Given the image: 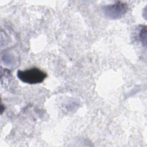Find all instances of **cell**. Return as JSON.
<instances>
[{
	"label": "cell",
	"mask_w": 147,
	"mask_h": 147,
	"mask_svg": "<svg viewBox=\"0 0 147 147\" xmlns=\"http://www.w3.org/2000/svg\"><path fill=\"white\" fill-rule=\"evenodd\" d=\"M17 77L24 83L34 84L42 82L47 77V74L38 68H32L18 71Z\"/></svg>",
	"instance_id": "1"
},
{
	"label": "cell",
	"mask_w": 147,
	"mask_h": 147,
	"mask_svg": "<svg viewBox=\"0 0 147 147\" xmlns=\"http://www.w3.org/2000/svg\"><path fill=\"white\" fill-rule=\"evenodd\" d=\"M127 10L126 3L117 2L114 4L104 6L103 11L105 16L111 19H117L121 17Z\"/></svg>",
	"instance_id": "2"
},
{
	"label": "cell",
	"mask_w": 147,
	"mask_h": 147,
	"mask_svg": "<svg viewBox=\"0 0 147 147\" xmlns=\"http://www.w3.org/2000/svg\"><path fill=\"white\" fill-rule=\"evenodd\" d=\"M140 38L142 44L145 46L146 45V26L142 28L140 31Z\"/></svg>",
	"instance_id": "3"
}]
</instances>
